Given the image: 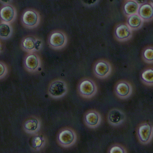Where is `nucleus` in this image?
<instances>
[{
	"label": "nucleus",
	"mask_w": 153,
	"mask_h": 153,
	"mask_svg": "<svg viewBox=\"0 0 153 153\" xmlns=\"http://www.w3.org/2000/svg\"><path fill=\"white\" fill-rule=\"evenodd\" d=\"M1 1L3 3H8V2H9L10 0H1Z\"/></svg>",
	"instance_id": "obj_27"
},
{
	"label": "nucleus",
	"mask_w": 153,
	"mask_h": 153,
	"mask_svg": "<svg viewBox=\"0 0 153 153\" xmlns=\"http://www.w3.org/2000/svg\"><path fill=\"white\" fill-rule=\"evenodd\" d=\"M135 1L137 2V3L139 4H142L145 1V0H135Z\"/></svg>",
	"instance_id": "obj_26"
},
{
	"label": "nucleus",
	"mask_w": 153,
	"mask_h": 153,
	"mask_svg": "<svg viewBox=\"0 0 153 153\" xmlns=\"http://www.w3.org/2000/svg\"><path fill=\"white\" fill-rule=\"evenodd\" d=\"M132 30L127 25L121 24L117 26L115 31V37L118 41L125 42L132 37Z\"/></svg>",
	"instance_id": "obj_13"
},
{
	"label": "nucleus",
	"mask_w": 153,
	"mask_h": 153,
	"mask_svg": "<svg viewBox=\"0 0 153 153\" xmlns=\"http://www.w3.org/2000/svg\"><path fill=\"white\" fill-rule=\"evenodd\" d=\"M124 9L127 15L131 16L137 13L138 9V4L134 1H129L125 4Z\"/></svg>",
	"instance_id": "obj_21"
},
{
	"label": "nucleus",
	"mask_w": 153,
	"mask_h": 153,
	"mask_svg": "<svg viewBox=\"0 0 153 153\" xmlns=\"http://www.w3.org/2000/svg\"><path fill=\"white\" fill-rule=\"evenodd\" d=\"M8 69L4 63L0 61V79H4L7 75Z\"/></svg>",
	"instance_id": "obj_24"
},
{
	"label": "nucleus",
	"mask_w": 153,
	"mask_h": 153,
	"mask_svg": "<svg viewBox=\"0 0 153 153\" xmlns=\"http://www.w3.org/2000/svg\"><path fill=\"white\" fill-rule=\"evenodd\" d=\"M79 95L85 99H91L97 94L98 87L94 81L91 79H83L78 86Z\"/></svg>",
	"instance_id": "obj_2"
},
{
	"label": "nucleus",
	"mask_w": 153,
	"mask_h": 153,
	"mask_svg": "<svg viewBox=\"0 0 153 153\" xmlns=\"http://www.w3.org/2000/svg\"><path fill=\"white\" fill-rule=\"evenodd\" d=\"M144 20L139 15L133 14L128 17L127 25L132 31H134L141 28L144 24Z\"/></svg>",
	"instance_id": "obj_15"
},
{
	"label": "nucleus",
	"mask_w": 153,
	"mask_h": 153,
	"mask_svg": "<svg viewBox=\"0 0 153 153\" xmlns=\"http://www.w3.org/2000/svg\"><path fill=\"white\" fill-rule=\"evenodd\" d=\"M41 123L40 120L36 117H31L24 122V131L30 134H37L40 130Z\"/></svg>",
	"instance_id": "obj_11"
},
{
	"label": "nucleus",
	"mask_w": 153,
	"mask_h": 153,
	"mask_svg": "<svg viewBox=\"0 0 153 153\" xmlns=\"http://www.w3.org/2000/svg\"><path fill=\"white\" fill-rule=\"evenodd\" d=\"M16 16V11L11 6H5L0 10V17L3 22L11 24L14 21Z\"/></svg>",
	"instance_id": "obj_14"
},
{
	"label": "nucleus",
	"mask_w": 153,
	"mask_h": 153,
	"mask_svg": "<svg viewBox=\"0 0 153 153\" xmlns=\"http://www.w3.org/2000/svg\"><path fill=\"white\" fill-rule=\"evenodd\" d=\"M1 43H0V53L1 52Z\"/></svg>",
	"instance_id": "obj_28"
},
{
	"label": "nucleus",
	"mask_w": 153,
	"mask_h": 153,
	"mask_svg": "<svg viewBox=\"0 0 153 153\" xmlns=\"http://www.w3.org/2000/svg\"><path fill=\"white\" fill-rule=\"evenodd\" d=\"M82 1L85 4L91 5L94 4L97 1V0H82Z\"/></svg>",
	"instance_id": "obj_25"
},
{
	"label": "nucleus",
	"mask_w": 153,
	"mask_h": 153,
	"mask_svg": "<svg viewBox=\"0 0 153 153\" xmlns=\"http://www.w3.org/2000/svg\"><path fill=\"white\" fill-rule=\"evenodd\" d=\"M84 121L85 125L89 128H96L101 123V115L96 110H90L85 114Z\"/></svg>",
	"instance_id": "obj_10"
},
{
	"label": "nucleus",
	"mask_w": 153,
	"mask_h": 153,
	"mask_svg": "<svg viewBox=\"0 0 153 153\" xmlns=\"http://www.w3.org/2000/svg\"><path fill=\"white\" fill-rule=\"evenodd\" d=\"M126 118L124 112L117 108L111 109L107 116L108 123L113 127H118L123 124L126 121Z\"/></svg>",
	"instance_id": "obj_9"
},
{
	"label": "nucleus",
	"mask_w": 153,
	"mask_h": 153,
	"mask_svg": "<svg viewBox=\"0 0 153 153\" xmlns=\"http://www.w3.org/2000/svg\"><path fill=\"white\" fill-rule=\"evenodd\" d=\"M26 69L30 72L38 71L41 66L39 57L36 54H30L27 56L24 62Z\"/></svg>",
	"instance_id": "obj_12"
},
{
	"label": "nucleus",
	"mask_w": 153,
	"mask_h": 153,
	"mask_svg": "<svg viewBox=\"0 0 153 153\" xmlns=\"http://www.w3.org/2000/svg\"><path fill=\"white\" fill-rule=\"evenodd\" d=\"M143 59L145 63L152 64L153 63V50L152 47H148L143 53Z\"/></svg>",
	"instance_id": "obj_22"
},
{
	"label": "nucleus",
	"mask_w": 153,
	"mask_h": 153,
	"mask_svg": "<svg viewBox=\"0 0 153 153\" xmlns=\"http://www.w3.org/2000/svg\"><path fill=\"white\" fill-rule=\"evenodd\" d=\"M138 14L143 20L149 21L153 18L152 7L149 4L142 5L138 10Z\"/></svg>",
	"instance_id": "obj_16"
},
{
	"label": "nucleus",
	"mask_w": 153,
	"mask_h": 153,
	"mask_svg": "<svg viewBox=\"0 0 153 153\" xmlns=\"http://www.w3.org/2000/svg\"><path fill=\"white\" fill-rule=\"evenodd\" d=\"M57 139L58 143L61 147L69 148L76 144L77 137L76 133L73 129L66 128L60 131Z\"/></svg>",
	"instance_id": "obj_1"
},
{
	"label": "nucleus",
	"mask_w": 153,
	"mask_h": 153,
	"mask_svg": "<svg viewBox=\"0 0 153 153\" xmlns=\"http://www.w3.org/2000/svg\"><path fill=\"white\" fill-rule=\"evenodd\" d=\"M115 90L117 97L121 99H126L129 98L132 95L133 88L129 82L121 81L116 85Z\"/></svg>",
	"instance_id": "obj_8"
},
{
	"label": "nucleus",
	"mask_w": 153,
	"mask_h": 153,
	"mask_svg": "<svg viewBox=\"0 0 153 153\" xmlns=\"http://www.w3.org/2000/svg\"><path fill=\"white\" fill-rule=\"evenodd\" d=\"M13 28L10 24L2 21L0 23V39L6 40L11 37Z\"/></svg>",
	"instance_id": "obj_18"
},
{
	"label": "nucleus",
	"mask_w": 153,
	"mask_h": 153,
	"mask_svg": "<svg viewBox=\"0 0 153 153\" xmlns=\"http://www.w3.org/2000/svg\"><path fill=\"white\" fill-rule=\"evenodd\" d=\"M138 140L142 145L149 144L153 139V126L149 123H144L140 125L137 130Z\"/></svg>",
	"instance_id": "obj_4"
},
{
	"label": "nucleus",
	"mask_w": 153,
	"mask_h": 153,
	"mask_svg": "<svg viewBox=\"0 0 153 153\" xmlns=\"http://www.w3.org/2000/svg\"><path fill=\"white\" fill-rule=\"evenodd\" d=\"M142 83L149 87H153V70L152 69H145L141 75Z\"/></svg>",
	"instance_id": "obj_20"
},
{
	"label": "nucleus",
	"mask_w": 153,
	"mask_h": 153,
	"mask_svg": "<svg viewBox=\"0 0 153 153\" xmlns=\"http://www.w3.org/2000/svg\"><path fill=\"white\" fill-rule=\"evenodd\" d=\"M37 40L32 37H25L22 41V45L25 51L29 53L35 52L38 49L36 48Z\"/></svg>",
	"instance_id": "obj_17"
},
{
	"label": "nucleus",
	"mask_w": 153,
	"mask_h": 153,
	"mask_svg": "<svg viewBox=\"0 0 153 153\" xmlns=\"http://www.w3.org/2000/svg\"><path fill=\"white\" fill-rule=\"evenodd\" d=\"M68 90L66 83L62 79H58L50 84L48 88V95L54 99H59L66 95Z\"/></svg>",
	"instance_id": "obj_3"
},
{
	"label": "nucleus",
	"mask_w": 153,
	"mask_h": 153,
	"mask_svg": "<svg viewBox=\"0 0 153 153\" xmlns=\"http://www.w3.org/2000/svg\"><path fill=\"white\" fill-rule=\"evenodd\" d=\"M40 17L35 10H28L24 13L22 17V23L25 27L29 29H33L39 25Z\"/></svg>",
	"instance_id": "obj_6"
},
{
	"label": "nucleus",
	"mask_w": 153,
	"mask_h": 153,
	"mask_svg": "<svg viewBox=\"0 0 153 153\" xmlns=\"http://www.w3.org/2000/svg\"><path fill=\"white\" fill-rule=\"evenodd\" d=\"M112 72V67L107 61L102 60L96 63L94 67V73L97 78L105 79L108 78Z\"/></svg>",
	"instance_id": "obj_5"
},
{
	"label": "nucleus",
	"mask_w": 153,
	"mask_h": 153,
	"mask_svg": "<svg viewBox=\"0 0 153 153\" xmlns=\"http://www.w3.org/2000/svg\"><path fill=\"white\" fill-rule=\"evenodd\" d=\"M46 143L45 138L43 136L35 134L32 140L31 146L33 150L39 152L44 148Z\"/></svg>",
	"instance_id": "obj_19"
},
{
	"label": "nucleus",
	"mask_w": 153,
	"mask_h": 153,
	"mask_svg": "<svg viewBox=\"0 0 153 153\" xmlns=\"http://www.w3.org/2000/svg\"><path fill=\"white\" fill-rule=\"evenodd\" d=\"M68 40L66 35L60 31H56L51 34L49 43L52 48L55 50H60L65 46Z\"/></svg>",
	"instance_id": "obj_7"
},
{
	"label": "nucleus",
	"mask_w": 153,
	"mask_h": 153,
	"mask_svg": "<svg viewBox=\"0 0 153 153\" xmlns=\"http://www.w3.org/2000/svg\"><path fill=\"white\" fill-rule=\"evenodd\" d=\"M109 153H127L126 150L123 146L120 145H116L112 146L109 151Z\"/></svg>",
	"instance_id": "obj_23"
}]
</instances>
